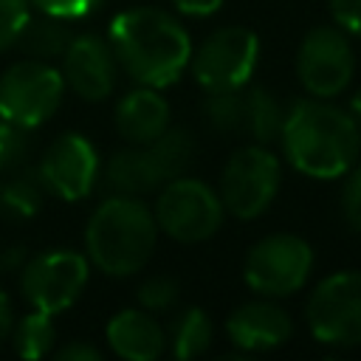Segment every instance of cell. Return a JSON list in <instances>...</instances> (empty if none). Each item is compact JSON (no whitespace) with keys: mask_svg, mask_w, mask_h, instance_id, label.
<instances>
[{"mask_svg":"<svg viewBox=\"0 0 361 361\" xmlns=\"http://www.w3.org/2000/svg\"><path fill=\"white\" fill-rule=\"evenodd\" d=\"M107 42L118 59V68L147 87L175 85L192 59V37L186 25L155 6H135L113 17Z\"/></svg>","mask_w":361,"mask_h":361,"instance_id":"cell-1","label":"cell"},{"mask_svg":"<svg viewBox=\"0 0 361 361\" xmlns=\"http://www.w3.org/2000/svg\"><path fill=\"white\" fill-rule=\"evenodd\" d=\"M279 141L288 164L316 180L344 178L361 155V127L350 110L316 96L285 110Z\"/></svg>","mask_w":361,"mask_h":361,"instance_id":"cell-2","label":"cell"},{"mask_svg":"<svg viewBox=\"0 0 361 361\" xmlns=\"http://www.w3.org/2000/svg\"><path fill=\"white\" fill-rule=\"evenodd\" d=\"M158 223L144 197L113 195L102 200L85 226V257L113 279L138 274L155 254Z\"/></svg>","mask_w":361,"mask_h":361,"instance_id":"cell-3","label":"cell"},{"mask_svg":"<svg viewBox=\"0 0 361 361\" xmlns=\"http://www.w3.org/2000/svg\"><path fill=\"white\" fill-rule=\"evenodd\" d=\"M152 214L161 234L186 245L206 243L220 231L226 220V209L217 189L192 175L166 180L158 189Z\"/></svg>","mask_w":361,"mask_h":361,"instance_id":"cell-4","label":"cell"},{"mask_svg":"<svg viewBox=\"0 0 361 361\" xmlns=\"http://www.w3.org/2000/svg\"><path fill=\"white\" fill-rule=\"evenodd\" d=\"M282 183L279 158L268 149V144H248L228 155L217 195L223 200L226 214L237 220H254L276 200Z\"/></svg>","mask_w":361,"mask_h":361,"instance_id":"cell-5","label":"cell"},{"mask_svg":"<svg viewBox=\"0 0 361 361\" xmlns=\"http://www.w3.org/2000/svg\"><path fill=\"white\" fill-rule=\"evenodd\" d=\"M313 271V248L299 234H268L257 240L243 262L245 285L268 299H285L305 288Z\"/></svg>","mask_w":361,"mask_h":361,"instance_id":"cell-6","label":"cell"},{"mask_svg":"<svg viewBox=\"0 0 361 361\" xmlns=\"http://www.w3.org/2000/svg\"><path fill=\"white\" fill-rule=\"evenodd\" d=\"M65 90L59 68L25 56L0 73V118L34 130L59 110Z\"/></svg>","mask_w":361,"mask_h":361,"instance_id":"cell-7","label":"cell"},{"mask_svg":"<svg viewBox=\"0 0 361 361\" xmlns=\"http://www.w3.org/2000/svg\"><path fill=\"white\" fill-rule=\"evenodd\" d=\"M305 322L319 344L361 347V271L324 276L305 305Z\"/></svg>","mask_w":361,"mask_h":361,"instance_id":"cell-8","label":"cell"},{"mask_svg":"<svg viewBox=\"0 0 361 361\" xmlns=\"http://www.w3.org/2000/svg\"><path fill=\"white\" fill-rule=\"evenodd\" d=\"M259 59V39L245 25H220L214 28L189 59L195 82L206 93L240 90L251 82Z\"/></svg>","mask_w":361,"mask_h":361,"instance_id":"cell-9","label":"cell"},{"mask_svg":"<svg viewBox=\"0 0 361 361\" xmlns=\"http://www.w3.org/2000/svg\"><path fill=\"white\" fill-rule=\"evenodd\" d=\"M90 279V259L73 248H48L25 259L20 268V293L28 307L42 313L68 310Z\"/></svg>","mask_w":361,"mask_h":361,"instance_id":"cell-10","label":"cell"},{"mask_svg":"<svg viewBox=\"0 0 361 361\" xmlns=\"http://www.w3.org/2000/svg\"><path fill=\"white\" fill-rule=\"evenodd\" d=\"M355 73V54L350 34L338 25L310 28L296 48V79L316 99L341 96Z\"/></svg>","mask_w":361,"mask_h":361,"instance_id":"cell-11","label":"cell"},{"mask_svg":"<svg viewBox=\"0 0 361 361\" xmlns=\"http://www.w3.org/2000/svg\"><path fill=\"white\" fill-rule=\"evenodd\" d=\"M99 169L102 161L96 144L82 133H62L56 141H51L37 164L48 195H56L68 203L85 200L96 189Z\"/></svg>","mask_w":361,"mask_h":361,"instance_id":"cell-12","label":"cell"},{"mask_svg":"<svg viewBox=\"0 0 361 361\" xmlns=\"http://www.w3.org/2000/svg\"><path fill=\"white\" fill-rule=\"evenodd\" d=\"M62 59V79L65 87L73 90L85 102H102L107 99L118 85V59L107 42V37L99 34H79L71 37Z\"/></svg>","mask_w":361,"mask_h":361,"instance_id":"cell-13","label":"cell"},{"mask_svg":"<svg viewBox=\"0 0 361 361\" xmlns=\"http://www.w3.org/2000/svg\"><path fill=\"white\" fill-rule=\"evenodd\" d=\"M226 336L240 353H271L288 344L293 336V319L274 299L259 296L228 313Z\"/></svg>","mask_w":361,"mask_h":361,"instance_id":"cell-14","label":"cell"},{"mask_svg":"<svg viewBox=\"0 0 361 361\" xmlns=\"http://www.w3.org/2000/svg\"><path fill=\"white\" fill-rule=\"evenodd\" d=\"M172 124V110L158 87L135 85L116 104V130L133 147L152 144Z\"/></svg>","mask_w":361,"mask_h":361,"instance_id":"cell-15","label":"cell"},{"mask_svg":"<svg viewBox=\"0 0 361 361\" xmlns=\"http://www.w3.org/2000/svg\"><path fill=\"white\" fill-rule=\"evenodd\" d=\"M107 344L124 361H158L166 350V330L144 307L118 310L107 322Z\"/></svg>","mask_w":361,"mask_h":361,"instance_id":"cell-16","label":"cell"},{"mask_svg":"<svg viewBox=\"0 0 361 361\" xmlns=\"http://www.w3.org/2000/svg\"><path fill=\"white\" fill-rule=\"evenodd\" d=\"M104 180L113 195H133L144 197L164 186V178L149 155L147 147H124L113 152L104 164Z\"/></svg>","mask_w":361,"mask_h":361,"instance_id":"cell-17","label":"cell"},{"mask_svg":"<svg viewBox=\"0 0 361 361\" xmlns=\"http://www.w3.org/2000/svg\"><path fill=\"white\" fill-rule=\"evenodd\" d=\"M48 189L37 172V166H14L0 175V217L6 220H28L42 209Z\"/></svg>","mask_w":361,"mask_h":361,"instance_id":"cell-18","label":"cell"},{"mask_svg":"<svg viewBox=\"0 0 361 361\" xmlns=\"http://www.w3.org/2000/svg\"><path fill=\"white\" fill-rule=\"evenodd\" d=\"M65 23L68 20H59V17L42 14V11H39V17H28L17 34L14 48H20L28 59H42V62L59 59L73 37Z\"/></svg>","mask_w":361,"mask_h":361,"instance_id":"cell-19","label":"cell"},{"mask_svg":"<svg viewBox=\"0 0 361 361\" xmlns=\"http://www.w3.org/2000/svg\"><path fill=\"white\" fill-rule=\"evenodd\" d=\"M243 133L254 138L257 144H271L282 133V116L285 110L279 102L262 87V85H245L243 90Z\"/></svg>","mask_w":361,"mask_h":361,"instance_id":"cell-20","label":"cell"},{"mask_svg":"<svg viewBox=\"0 0 361 361\" xmlns=\"http://www.w3.org/2000/svg\"><path fill=\"white\" fill-rule=\"evenodd\" d=\"M169 338H172V355L180 361H192L209 353L214 338V324L203 307H186L183 313L175 316L169 327Z\"/></svg>","mask_w":361,"mask_h":361,"instance_id":"cell-21","label":"cell"},{"mask_svg":"<svg viewBox=\"0 0 361 361\" xmlns=\"http://www.w3.org/2000/svg\"><path fill=\"white\" fill-rule=\"evenodd\" d=\"M164 183L172 180V178H180L186 175L189 164H192V155H195V138L189 135V130L183 127H166L152 144H147Z\"/></svg>","mask_w":361,"mask_h":361,"instance_id":"cell-22","label":"cell"},{"mask_svg":"<svg viewBox=\"0 0 361 361\" xmlns=\"http://www.w3.org/2000/svg\"><path fill=\"white\" fill-rule=\"evenodd\" d=\"M56 344V324H54V316L51 313H42V310H34L25 313L23 319L14 322V330H11V347L20 358H45Z\"/></svg>","mask_w":361,"mask_h":361,"instance_id":"cell-23","label":"cell"},{"mask_svg":"<svg viewBox=\"0 0 361 361\" xmlns=\"http://www.w3.org/2000/svg\"><path fill=\"white\" fill-rule=\"evenodd\" d=\"M240 90L206 93L203 110H206V121L214 130H220V133H237L243 127V93Z\"/></svg>","mask_w":361,"mask_h":361,"instance_id":"cell-24","label":"cell"},{"mask_svg":"<svg viewBox=\"0 0 361 361\" xmlns=\"http://www.w3.org/2000/svg\"><path fill=\"white\" fill-rule=\"evenodd\" d=\"M178 293H180V290H178V282H175L172 276L158 274V276H149V279L141 282L135 299H138V307H144V310H149V313H164V310L175 307Z\"/></svg>","mask_w":361,"mask_h":361,"instance_id":"cell-25","label":"cell"},{"mask_svg":"<svg viewBox=\"0 0 361 361\" xmlns=\"http://www.w3.org/2000/svg\"><path fill=\"white\" fill-rule=\"evenodd\" d=\"M28 130L0 118V175L20 166L28 155Z\"/></svg>","mask_w":361,"mask_h":361,"instance_id":"cell-26","label":"cell"},{"mask_svg":"<svg viewBox=\"0 0 361 361\" xmlns=\"http://www.w3.org/2000/svg\"><path fill=\"white\" fill-rule=\"evenodd\" d=\"M28 17H31L28 0H0V54L17 42V34Z\"/></svg>","mask_w":361,"mask_h":361,"instance_id":"cell-27","label":"cell"},{"mask_svg":"<svg viewBox=\"0 0 361 361\" xmlns=\"http://www.w3.org/2000/svg\"><path fill=\"white\" fill-rule=\"evenodd\" d=\"M341 212L353 231L361 234V161L347 169V180L341 189Z\"/></svg>","mask_w":361,"mask_h":361,"instance_id":"cell-28","label":"cell"},{"mask_svg":"<svg viewBox=\"0 0 361 361\" xmlns=\"http://www.w3.org/2000/svg\"><path fill=\"white\" fill-rule=\"evenodd\" d=\"M37 11L59 17V20H79L85 14H90L96 6H102V0H28Z\"/></svg>","mask_w":361,"mask_h":361,"instance_id":"cell-29","label":"cell"},{"mask_svg":"<svg viewBox=\"0 0 361 361\" xmlns=\"http://www.w3.org/2000/svg\"><path fill=\"white\" fill-rule=\"evenodd\" d=\"M327 6H330L333 23L344 34L361 39V0H327Z\"/></svg>","mask_w":361,"mask_h":361,"instance_id":"cell-30","label":"cell"},{"mask_svg":"<svg viewBox=\"0 0 361 361\" xmlns=\"http://www.w3.org/2000/svg\"><path fill=\"white\" fill-rule=\"evenodd\" d=\"M56 361H102V350L90 341H68L62 347H54L51 350Z\"/></svg>","mask_w":361,"mask_h":361,"instance_id":"cell-31","label":"cell"},{"mask_svg":"<svg viewBox=\"0 0 361 361\" xmlns=\"http://www.w3.org/2000/svg\"><path fill=\"white\" fill-rule=\"evenodd\" d=\"M169 3L183 17H212L223 6V0H169Z\"/></svg>","mask_w":361,"mask_h":361,"instance_id":"cell-32","label":"cell"},{"mask_svg":"<svg viewBox=\"0 0 361 361\" xmlns=\"http://www.w3.org/2000/svg\"><path fill=\"white\" fill-rule=\"evenodd\" d=\"M14 305H11V296L0 288V344H6L11 338V330H14Z\"/></svg>","mask_w":361,"mask_h":361,"instance_id":"cell-33","label":"cell"},{"mask_svg":"<svg viewBox=\"0 0 361 361\" xmlns=\"http://www.w3.org/2000/svg\"><path fill=\"white\" fill-rule=\"evenodd\" d=\"M25 259H28V254L23 245H8L0 254V271H20L25 265Z\"/></svg>","mask_w":361,"mask_h":361,"instance_id":"cell-34","label":"cell"},{"mask_svg":"<svg viewBox=\"0 0 361 361\" xmlns=\"http://www.w3.org/2000/svg\"><path fill=\"white\" fill-rule=\"evenodd\" d=\"M350 116L358 121V127H361V90H355L353 93V99H350Z\"/></svg>","mask_w":361,"mask_h":361,"instance_id":"cell-35","label":"cell"}]
</instances>
